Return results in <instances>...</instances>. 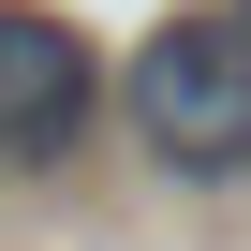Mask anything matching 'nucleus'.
I'll return each instance as SVG.
<instances>
[{
  "label": "nucleus",
  "instance_id": "1",
  "mask_svg": "<svg viewBox=\"0 0 251 251\" xmlns=\"http://www.w3.org/2000/svg\"><path fill=\"white\" fill-rule=\"evenodd\" d=\"M118 103L177 177H236L251 163V15H163L118 74Z\"/></svg>",
  "mask_w": 251,
  "mask_h": 251
},
{
  "label": "nucleus",
  "instance_id": "2",
  "mask_svg": "<svg viewBox=\"0 0 251 251\" xmlns=\"http://www.w3.org/2000/svg\"><path fill=\"white\" fill-rule=\"evenodd\" d=\"M103 103V59L74 15H45V0H0V163H59L89 133Z\"/></svg>",
  "mask_w": 251,
  "mask_h": 251
}]
</instances>
